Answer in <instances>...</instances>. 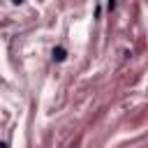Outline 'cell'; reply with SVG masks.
Returning a JSON list of instances; mask_svg holds the SVG:
<instances>
[{"label": "cell", "mask_w": 148, "mask_h": 148, "mask_svg": "<svg viewBox=\"0 0 148 148\" xmlns=\"http://www.w3.org/2000/svg\"><path fill=\"white\" fill-rule=\"evenodd\" d=\"M106 7H109V12H113L116 9V0H106Z\"/></svg>", "instance_id": "cell-2"}, {"label": "cell", "mask_w": 148, "mask_h": 148, "mask_svg": "<svg viewBox=\"0 0 148 148\" xmlns=\"http://www.w3.org/2000/svg\"><path fill=\"white\" fill-rule=\"evenodd\" d=\"M65 58H67V51H65L62 46H56V49H53V60H56V62H62Z\"/></svg>", "instance_id": "cell-1"}]
</instances>
